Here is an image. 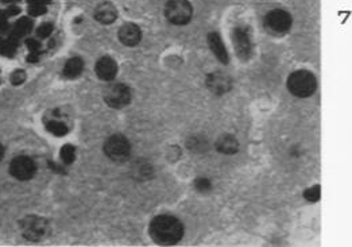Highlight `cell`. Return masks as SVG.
I'll return each mask as SVG.
<instances>
[{
  "instance_id": "18",
  "label": "cell",
  "mask_w": 352,
  "mask_h": 247,
  "mask_svg": "<svg viewBox=\"0 0 352 247\" xmlns=\"http://www.w3.org/2000/svg\"><path fill=\"white\" fill-rule=\"evenodd\" d=\"M18 48V39L10 35V38L0 39V54L14 55Z\"/></svg>"
},
{
  "instance_id": "9",
  "label": "cell",
  "mask_w": 352,
  "mask_h": 247,
  "mask_svg": "<svg viewBox=\"0 0 352 247\" xmlns=\"http://www.w3.org/2000/svg\"><path fill=\"white\" fill-rule=\"evenodd\" d=\"M46 221L37 216H29L23 220L22 230L23 235L30 240H38L44 238L46 233Z\"/></svg>"
},
{
  "instance_id": "5",
  "label": "cell",
  "mask_w": 352,
  "mask_h": 247,
  "mask_svg": "<svg viewBox=\"0 0 352 247\" xmlns=\"http://www.w3.org/2000/svg\"><path fill=\"white\" fill-rule=\"evenodd\" d=\"M264 27L275 35L286 34L292 27V16L285 10H273L264 16Z\"/></svg>"
},
{
  "instance_id": "30",
  "label": "cell",
  "mask_w": 352,
  "mask_h": 247,
  "mask_svg": "<svg viewBox=\"0 0 352 247\" xmlns=\"http://www.w3.org/2000/svg\"><path fill=\"white\" fill-rule=\"evenodd\" d=\"M29 4H42V6H48L52 0H27Z\"/></svg>"
},
{
  "instance_id": "16",
  "label": "cell",
  "mask_w": 352,
  "mask_h": 247,
  "mask_svg": "<svg viewBox=\"0 0 352 247\" xmlns=\"http://www.w3.org/2000/svg\"><path fill=\"white\" fill-rule=\"evenodd\" d=\"M84 69V63L80 57H73L70 58L68 63L65 64V68H64V76L66 78H76L78 77Z\"/></svg>"
},
{
  "instance_id": "17",
  "label": "cell",
  "mask_w": 352,
  "mask_h": 247,
  "mask_svg": "<svg viewBox=\"0 0 352 247\" xmlns=\"http://www.w3.org/2000/svg\"><path fill=\"white\" fill-rule=\"evenodd\" d=\"M31 30H33V22L29 18L19 19L18 22L15 23L11 37L19 39L20 37H25L29 33H31Z\"/></svg>"
},
{
  "instance_id": "6",
  "label": "cell",
  "mask_w": 352,
  "mask_h": 247,
  "mask_svg": "<svg viewBox=\"0 0 352 247\" xmlns=\"http://www.w3.org/2000/svg\"><path fill=\"white\" fill-rule=\"evenodd\" d=\"M104 100L112 108H123L131 101V91L125 84H114L104 91Z\"/></svg>"
},
{
  "instance_id": "11",
  "label": "cell",
  "mask_w": 352,
  "mask_h": 247,
  "mask_svg": "<svg viewBox=\"0 0 352 247\" xmlns=\"http://www.w3.org/2000/svg\"><path fill=\"white\" fill-rule=\"evenodd\" d=\"M95 72L100 80H103V81H112L116 77L117 65L115 63V59H112L111 57H101L96 63Z\"/></svg>"
},
{
  "instance_id": "23",
  "label": "cell",
  "mask_w": 352,
  "mask_h": 247,
  "mask_svg": "<svg viewBox=\"0 0 352 247\" xmlns=\"http://www.w3.org/2000/svg\"><path fill=\"white\" fill-rule=\"evenodd\" d=\"M53 30H54V26H53L52 23L48 22L44 23V25H40L37 33L40 38H48L49 35L53 33Z\"/></svg>"
},
{
  "instance_id": "24",
  "label": "cell",
  "mask_w": 352,
  "mask_h": 247,
  "mask_svg": "<svg viewBox=\"0 0 352 247\" xmlns=\"http://www.w3.org/2000/svg\"><path fill=\"white\" fill-rule=\"evenodd\" d=\"M29 12L33 16L44 15L46 12V6H42V4H29Z\"/></svg>"
},
{
  "instance_id": "4",
  "label": "cell",
  "mask_w": 352,
  "mask_h": 247,
  "mask_svg": "<svg viewBox=\"0 0 352 247\" xmlns=\"http://www.w3.org/2000/svg\"><path fill=\"white\" fill-rule=\"evenodd\" d=\"M104 151H106L107 157L115 162H125L126 159L130 157L131 146H130L127 138L116 134V135H112L106 140Z\"/></svg>"
},
{
  "instance_id": "1",
  "label": "cell",
  "mask_w": 352,
  "mask_h": 247,
  "mask_svg": "<svg viewBox=\"0 0 352 247\" xmlns=\"http://www.w3.org/2000/svg\"><path fill=\"white\" fill-rule=\"evenodd\" d=\"M150 236L158 244H176L182 239L183 224L176 216L159 215L150 223Z\"/></svg>"
},
{
  "instance_id": "2",
  "label": "cell",
  "mask_w": 352,
  "mask_h": 247,
  "mask_svg": "<svg viewBox=\"0 0 352 247\" xmlns=\"http://www.w3.org/2000/svg\"><path fill=\"white\" fill-rule=\"evenodd\" d=\"M317 88L315 74L308 70H296L287 78V89L297 97H308Z\"/></svg>"
},
{
  "instance_id": "32",
  "label": "cell",
  "mask_w": 352,
  "mask_h": 247,
  "mask_svg": "<svg viewBox=\"0 0 352 247\" xmlns=\"http://www.w3.org/2000/svg\"><path fill=\"white\" fill-rule=\"evenodd\" d=\"M4 3H15V2H19V0H3Z\"/></svg>"
},
{
  "instance_id": "14",
  "label": "cell",
  "mask_w": 352,
  "mask_h": 247,
  "mask_svg": "<svg viewBox=\"0 0 352 247\" xmlns=\"http://www.w3.org/2000/svg\"><path fill=\"white\" fill-rule=\"evenodd\" d=\"M208 45L213 54L216 55V58L223 64L230 63V55H228L227 49L224 46L223 39L217 33H209L208 34Z\"/></svg>"
},
{
  "instance_id": "13",
  "label": "cell",
  "mask_w": 352,
  "mask_h": 247,
  "mask_svg": "<svg viewBox=\"0 0 352 247\" xmlns=\"http://www.w3.org/2000/svg\"><path fill=\"white\" fill-rule=\"evenodd\" d=\"M95 18L101 25H111L117 18V10L111 2H103L100 3L95 10Z\"/></svg>"
},
{
  "instance_id": "20",
  "label": "cell",
  "mask_w": 352,
  "mask_h": 247,
  "mask_svg": "<svg viewBox=\"0 0 352 247\" xmlns=\"http://www.w3.org/2000/svg\"><path fill=\"white\" fill-rule=\"evenodd\" d=\"M76 158V149L72 145H65L61 149V159L64 163H72Z\"/></svg>"
},
{
  "instance_id": "12",
  "label": "cell",
  "mask_w": 352,
  "mask_h": 247,
  "mask_svg": "<svg viewBox=\"0 0 352 247\" xmlns=\"http://www.w3.org/2000/svg\"><path fill=\"white\" fill-rule=\"evenodd\" d=\"M119 39L125 46H136L142 39V30L135 23H127L119 30Z\"/></svg>"
},
{
  "instance_id": "10",
  "label": "cell",
  "mask_w": 352,
  "mask_h": 247,
  "mask_svg": "<svg viewBox=\"0 0 352 247\" xmlns=\"http://www.w3.org/2000/svg\"><path fill=\"white\" fill-rule=\"evenodd\" d=\"M231 78L227 74L221 72H215L211 73L206 77V87L212 91L215 95H223L231 89Z\"/></svg>"
},
{
  "instance_id": "21",
  "label": "cell",
  "mask_w": 352,
  "mask_h": 247,
  "mask_svg": "<svg viewBox=\"0 0 352 247\" xmlns=\"http://www.w3.org/2000/svg\"><path fill=\"white\" fill-rule=\"evenodd\" d=\"M320 196H321V188L320 185H315V187H310L304 192V197L310 203H315L317 200H320Z\"/></svg>"
},
{
  "instance_id": "26",
  "label": "cell",
  "mask_w": 352,
  "mask_h": 247,
  "mask_svg": "<svg viewBox=\"0 0 352 247\" xmlns=\"http://www.w3.org/2000/svg\"><path fill=\"white\" fill-rule=\"evenodd\" d=\"M7 14L4 11H0V34H3L7 31L8 23H7Z\"/></svg>"
},
{
  "instance_id": "27",
  "label": "cell",
  "mask_w": 352,
  "mask_h": 247,
  "mask_svg": "<svg viewBox=\"0 0 352 247\" xmlns=\"http://www.w3.org/2000/svg\"><path fill=\"white\" fill-rule=\"evenodd\" d=\"M26 44H27V48H29L30 53H38V54H39V52H40L39 42L35 41V39H29Z\"/></svg>"
},
{
  "instance_id": "22",
  "label": "cell",
  "mask_w": 352,
  "mask_h": 247,
  "mask_svg": "<svg viewBox=\"0 0 352 247\" xmlns=\"http://www.w3.org/2000/svg\"><path fill=\"white\" fill-rule=\"evenodd\" d=\"M195 188L197 189L198 192H206L211 189V181L208 178L200 177L195 181Z\"/></svg>"
},
{
  "instance_id": "7",
  "label": "cell",
  "mask_w": 352,
  "mask_h": 247,
  "mask_svg": "<svg viewBox=\"0 0 352 247\" xmlns=\"http://www.w3.org/2000/svg\"><path fill=\"white\" fill-rule=\"evenodd\" d=\"M35 172H37V166H35L33 159L26 157V155H19V157L12 159L11 165H10V173L20 181L33 178Z\"/></svg>"
},
{
  "instance_id": "3",
  "label": "cell",
  "mask_w": 352,
  "mask_h": 247,
  "mask_svg": "<svg viewBox=\"0 0 352 247\" xmlns=\"http://www.w3.org/2000/svg\"><path fill=\"white\" fill-rule=\"evenodd\" d=\"M165 15L170 23L182 26L192 19L193 7L188 0H169L165 6Z\"/></svg>"
},
{
  "instance_id": "31",
  "label": "cell",
  "mask_w": 352,
  "mask_h": 247,
  "mask_svg": "<svg viewBox=\"0 0 352 247\" xmlns=\"http://www.w3.org/2000/svg\"><path fill=\"white\" fill-rule=\"evenodd\" d=\"M3 155H4V150H3V146L0 145V161L3 159Z\"/></svg>"
},
{
  "instance_id": "15",
  "label": "cell",
  "mask_w": 352,
  "mask_h": 247,
  "mask_svg": "<svg viewBox=\"0 0 352 247\" xmlns=\"http://www.w3.org/2000/svg\"><path fill=\"white\" fill-rule=\"evenodd\" d=\"M216 148L223 154H235L239 150V142L234 135L225 134L217 139Z\"/></svg>"
},
{
  "instance_id": "29",
  "label": "cell",
  "mask_w": 352,
  "mask_h": 247,
  "mask_svg": "<svg viewBox=\"0 0 352 247\" xmlns=\"http://www.w3.org/2000/svg\"><path fill=\"white\" fill-rule=\"evenodd\" d=\"M38 59H39V54L38 53H30V55L27 57L29 63H38Z\"/></svg>"
},
{
  "instance_id": "19",
  "label": "cell",
  "mask_w": 352,
  "mask_h": 247,
  "mask_svg": "<svg viewBox=\"0 0 352 247\" xmlns=\"http://www.w3.org/2000/svg\"><path fill=\"white\" fill-rule=\"evenodd\" d=\"M46 129H48L49 133L54 134L57 137H63L68 134V126L65 125L61 120H57V119H52L46 123Z\"/></svg>"
},
{
  "instance_id": "25",
  "label": "cell",
  "mask_w": 352,
  "mask_h": 247,
  "mask_svg": "<svg viewBox=\"0 0 352 247\" xmlns=\"http://www.w3.org/2000/svg\"><path fill=\"white\" fill-rule=\"evenodd\" d=\"M26 78V73L22 72V70H16L14 74L11 76V81L14 85H20Z\"/></svg>"
},
{
  "instance_id": "8",
  "label": "cell",
  "mask_w": 352,
  "mask_h": 247,
  "mask_svg": "<svg viewBox=\"0 0 352 247\" xmlns=\"http://www.w3.org/2000/svg\"><path fill=\"white\" fill-rule=\"evenodd\" d=\"M232 42H234V48L238 53V55L242 59H249L253 50V45H251V35L246 27H235L232 30Z\"/></svg>"
},
{
  "instance_id": "28",
  "label": "cell",
  "mask_w": 352,
  "mask_h": 247,
  "mask_svg": "<svg viewBox=\"0 0 352 247\" xmlns=\"http://www.w3.org/2000/svg\"><path fill=\"white\" fill-rule=\"evenodd\" d=\"M6 14H7V16H12V15H16V14H19V8L16 7V6H11L10 8H7L6 10Z\"/></svg>"
}]
</instances>
